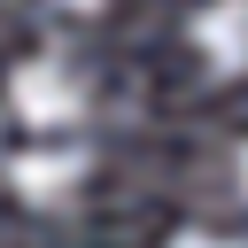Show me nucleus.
Returning a JSON list of instances; mask_svg holds the SVG:
<instances>
[{
  "label": "nucleus",
  "mask_w": 248,
  "mask_h": 248,
  "mask_svg": "<svg viewBox=\"0 0 248 248\" xmlns=\"http://www.w3.org/2000/svg\"><path fill=\"white\" fill-rule=\"evenodd\" d=\"M170 248H240V240H225V232H178Z\"/></svg>",
  "instance_id": "obj_4"
},
{
  "label": "nucleus",
  "mask_w": 248,
  "mask_h": 248,
  "mask_svg": "<svg viewBox=\"0 0 248 248\" xmlns=\"http://www.w3.org/2000/svg\"><path fill=\"white\" fill-rule=\"evenodd\" d=\"M85 170H93V155L78 147V140H39V147H16L8 155V194L16 202H31V209H62L78 186H85Z\"/></svg>",
  "instance_id": "obj_2"
},
{
  "label": "nucleus",
  "mask_w": 248,
  "mask_h": 248,
  "mask_svg": "<svg viewBox=\"0 0 248 248\" xmlns=\"http://www.w3.org/2000/svg\"><path fill=\"white\" fill-rule=\"evenodd\" d=\"M54 8H70V16H93V8H108V0H54Z\"/></svg>",
  "instance_id": "obj_5"
},
{
  "label": "nucleus",
  "mask_w": 248,
  "mask_h": 248,
  "mask_svg": "<svg viewBox=\"0 0 248 248\" xmlns=\"http://www.w3.org/2000/svg\"><path fill=\"white\" fill-rule=\"evenodd\" d=\"M194 54L209 62V70H248V0H209V8H194Z\"/></svg>",
  "instance_id": "obj_3"
},
{
  "label": "nucleus",
  "mask_w": 248,
  "mask_h": 248,
  "mask_svg": "<svg viewBox=\"0 0 248 248\" xmlns=\"http://www.w3.org/2000/svg\"><path fill=\"white\" fill-rule=\"evenodd\" d=\"M85 101H93V85H85V70L62 62V54H31V62L8 70V108H16L31 132H70V124L85 116Z\"/></svg>",
  "instance_id": "obj_1"
},
{
  "label": "nucleus",
  "mask_w": 248,
  "mask_h": 248,
  "mask_svg": "<svg viewBox=\"0 0 248 248\" xmlns=\"http://www.w3.org/2000/svg\"><path fill=\"white\" fill-rule=\"evenodd\" d=\"M240 186H248V155H240Z\"/></svg>",
  "instance_id": "obj_6"
}]
</instances>
